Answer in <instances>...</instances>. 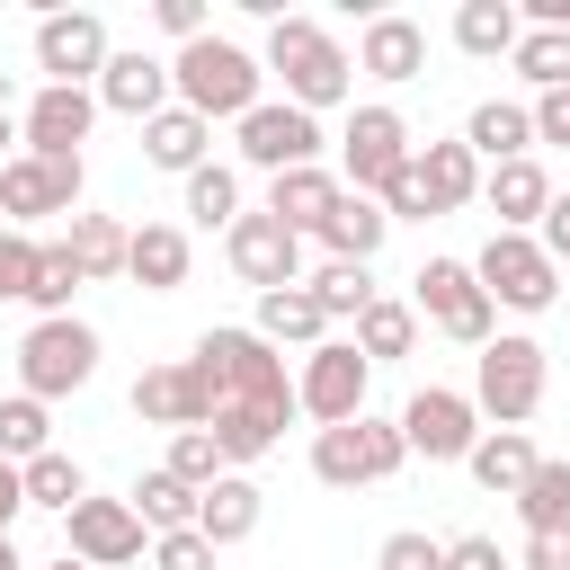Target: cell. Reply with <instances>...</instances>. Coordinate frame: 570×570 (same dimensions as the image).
Here are the masks:
<instances>
[{"label":"cell","mask_w":570,"mask_h":570,"mask_svg":"<svg viewBox=\"0 0 570 570\" xmlns=\"http://www.w3.org/2000/svg\"><path fill=\"white\" fill-rule=\"evenodd\" d=\"M151 18H160L178 45H196V36H205V0H151Z\"/></svg>","instance_id":"cell-51"},{"label":"cell","mask_w":570,"mask_h":570,"mask_svg":"<svg viewBox=\"0 0 570 570\" xmlns=\"http://www.w3.org/2000/svg\"><path fill=\"white\" fill-rule=\"evenodd\" d=\"M151 570H214V543H205L196 525H178V534H151Z\"/></svg>","instance_id":"cell-46"},{"label":"cell","mask_w":570,"mask_h":570,"mask_svg":"<svg viewBox=\"0 0 570 570\" xmlns=\"http://www.w3.org/2000/svg\"><path fill=\"white\" fill-rule=\"evenodd\" d=\"M374 205H383V223H428V214H436V205H428V187H419V169H401Z\"/></svg>","instance_id":"cell-47"},{"label":"cell","mask_w":570,"mask_h":570,"mask_svg":"<svg viewBox=\"0 0 570 570\" xmlns=\"http://www.w3.org/2000/svg\"><path fill=\"white\" fill-rule=\"evenodd\" d=\"M89 125H98V89H36L27 116H18V134H27L36 160H80Z\"/></svg>","instance_id":"cell-15"},{"label":"cell","mask_w":570,"mask_h":570,"mask_svg":"<svg viewBox=\"0 0 570 570\" xmlns=\"http://www.w3.org/2000/svg\"><path fill=\"white\" fill-rule=\"evenodd\" d=\"M0 142H18V116H9V107H0Z\"/></svg>","instance_id":"cell-55"},{"label":"cell","mask_w":570,"mask_h":570,"mask_svg":"<svg viewBox=\"0 0 570 570\" xmlns=\"http://www.w3.org/2000/svg\"><path fill=\"white\" fill-rule=\"evenodd\" d=\"M410 312H419V321H436L454 347H490V338H499V303L472 285V267H463V258H428V267L410 276Z\"/></svg>","instance_id":"cell-4"},{"label":"cell","mask_w":570,"mask_h":570,"mask_svg":"<svg viewBox=\"0 0 570 570\" xmlns=\"http://www.w3.org/2000/svg\"><path fill=\"white\" fill-rule=\"evenodd\" d=\"M356 436H365V472H374V481H392V472L410 463V445H401L392 419H356Z\"/></svg>","instance_id":"cell-45"},{"label":"cell","mask_w":570,"mask_h":570,"mask_svg":"<svg viewBox=\"0 0 570 570\" xmlns=\"http://www.w3.org/2000/svg\"><path fill=\"white\" fill-rule=\"evenodd\" d=\"M196 534L223 552V543H249L258 534V481L249 472H223L214 490H196Z\"/></svg>","instance_id":"cell-22"},{"label":"cell","mask_w":570,"mask_h":570,"mask_svg":"<svg viewBox=\"0 0 570 570\" xmlns=\"http://www.w3.org/2000/svg\"><path fill=\"white\" fill-rule=\"evenodd\" d=\"M525 116H534V142H570V89H543Z\"/></svg>","instance_id":"cell-48"},{"label":"cell","mask_w":570,"mask_h":570,"mask_svg":"<svg viewBox=\"0 0 570 570\" xmlns=\"http://www.w3.org/2000/svg\"><path fill=\"white\" fill-rule=\"evenodd\" d=\"M36 249H45V240H27V232L0 223V303H9V294L27 303V285H36Z\"/></svg>","instance_id":"cell-44"},{"label":"cell","mask_w":570,"mask_h":570,"mask_svg":"<svg viewBox=\"0 0 570 570\" xmlns=\"http://www.w3.org/2000/svg\"><path fill=\"white\" fill-rule=\"evenodd\" d=\"M223 258H232V267H240V285H258V294L303 285V240H294L276 214H240V223L223 232Z\"/></svg>","instance_id":"cell-14"},{"label":"cell","mask_w":570,"mask_h":570,"mask_svg":"<svg viewBox=\"0 0 570 570\" xmlns=\"http://www.w3.org/2000/svg\"><path fill=\"white\" fill-rule=\"evenodd\" d=\"M18 490H27V508H62V517L89 499V481H80L71 454H36V463H18Z\"/></svg>","instance_id":"cell-36"},{"label":"cell","mask_w":570,"mask_h":570,"mask_svg":"<svg viewBox=\"0 0 570 570\" xmlns=\"http://www.w3.org/2000/svg\"><path fill=\"white\" fill-rule=\"evenodd\" d=\"M187 214H196L205 232H232V223H240V178H232L223 160L187 169Z\"/></svg>","instance_id":"cell-38"},{"label":"cell","mask_w":570,"mask_h":570,"mask_svg":"<svg viewBox=\"0 0 570 570\" xmlns=\"http://www.w3.org/2000/svg\"><path fill=\"white\" fill-rule=\"evenodd\" d=\"M0 214H9V232L45 223V214H80V160H36V151L0 160Z\"/></svg>","instance_id":"cell-13"},{"label":"cell","mask_w":570,"mask_h":570,"mask_svg":"<svg viewBox=\"0 0 570 570\" xmlns=\"http://www.w3.org/2000/svg\"><path fill=\"white\" fill-rule=\"evenodd\" d=\"M134 419H151V428H205V392L187 383V365H142L134 374Z\"/></svg>","instance_id":"cell-21"},{"label":"cell","mask_w":570,"mask_h":570,"mask_svg":"<svg viewBox=\"0 0 570 570\" xmlns=\"http://www.w3.org/2000/svg\"><path fill=\"white\" fill-rule=\"evenodd\" d=\"M267 71L285 80V107H303V116L338 107V98H347V80H356L347 45H338L321 18H267Z\"/></svg>","instance_id":"cell-2"},{"label":"cell","mask_w":570,"mask_h":570,"mask_svg":"<svg viewBox=\"0 0 570 570\" xmlns=\"http://www.w3.org/2000/svg\"><path fill=\"white\" fill-rule=\"evenodd\" d=\"M356 71H374V80H419L428 71V27L419 18H365V36H356Z\"/></svg>","instance_id":"cell-17"},{"label":"cell","mask_w":570,"mask_h":570,"mask_svg":"<svg viewBox=\"0 0 570 570\" xmlns=\"http://www.w3.org/2000/svg\"><path fill=\"white\" fill-rule=\"evenodd\" d=\"M258 80H267V71H258L232 36H196V45H178V62H169L178 107H187V116H205V125H214V116H232V125H240V116L258 107Z\"/></svg>","instance_id":"cell-3"},{"label":"cell","mask_w":570,"mask_h":570,"mask_svg":"<svg viewBox=\"0 0 570 570\" xmlns=\"http://www.w3.org/2000/svg\"><path fill=\"white\" fill-rule=\"evenodd\" d=\"M534 240H543V258H552V267H570V196H552V205H543Z\"/></svg>","instance_id":"cell-50"},{"label":"cell","mask_w":570,"mask_h":570,"mask_svg":"<svg viewBox=\"0 0 570 570\" xmlns=\"http://www.w3.org/2000/svg\"><path fill=\"white\" fill-rule=\"evenodd\" d=\"M303 294H312V312H321V321H356V312L374 303V276H365V267H347V258H330V267H312V276H303Z\"/></svg>","instance_id":"cell-35"},{"label":"cell","mask_w":570,"mask_h":570,"mask_svg":"<svg viewBox=\"0 0 570 570\" xmlns=\"http://www.w3.org/2000/svg\"><path fill=\"white\" fill-rule=\"evenodd\" d=\"M517 36H525V18H517L508 0H463V9H454V45L481 53V62H490V53H517Z\"/></svg>","instance_id":"cell-31"},{"label":"cell","mask_w":570,"mask_h":570,"mask_svg":"<svg viewBox=\"0 0 570 570\" xmlns=\"http://www.w3.org/2000/svg\"><path fill=\"white\" fill-rule=\"evenodd\" d=\"M36 454H53V419H45V401L9 392L0 401V463H36Z\"/></svg>","instance_id":"cell-37"},{"label":"cell","mask_w":570,"mask_h":570,"mask_svg":"<svg viewBox=\"0 0 570 570\" xmlns=\"http://www.w3.org/2000/svg\"><path fill=\"white\" fill-rule=\"evenodd\" d=\"M62 249H71V267H80L89 285H107V276H125V223H116V214H71V232H62Z\"/></svg>","instance_id":"cell-30"},{"label":"cell","mask_w":570,"mask_h":570,"mask_svg":"<svg viewBox=\"0 0 570 570\" xmlns=\"http://www.w3.org/2000/svg\"><path fill=\"white\" fill-rule=\"evenodd\" d=\"M543 347L534 338H490L481 347V365H472V410L481 419H499V428H525L534 410H543Z\"/></svg>","instance_id":"cell-7"},{"label":"cell","mask_w":570,"mask_h":570,"mask_svg":"<svg viewBox=\"0 0 570 570\" xmlns=\"http://www.w3.org/2000/svg\"><path fill=\"white\" fill-rule=\"evenodd\" d=\"M187 383L205 392V428H214L223 410L258 419L267 436L294 419V383H285V356H276L258 330H205V338H196V356H187Z\"/></svg>","instance_id":"cell-1"},{"label":"cell","mask_w":570,"mask_h":570,"mask_svg":"<svg viewBox=\"0 0 570 570\" xmlns=\"http://www.w3.org/2000/svg\"><path fill=\"white\" fill-rule=\"evenodd\" d=\"M445 570H508V552H499L490 534H454V543H445Z\"/></svg>","instance_id":"cell-49"},{"label":"cell","mask_w":570,"mask_h":570,"mask_svg":"<svg viewBox=\"0 0 570 570\" xmlns=\"http://www.w3.org/2000/svg\"><path fill=\"white\" fill-rule=\"evenodd\" d=\"M410 125L392 116V107H356L347 116V134H338V187H356V196H383L401 169H410Z\"/></svg>","instance_id":"cell-8"},{"label":"cell","mask_w":570,"mask_h":570,"mask_svg":"<svg viewBox=\"0 0 570 570\" xmlns=\"http://www.w3.org/2000/svg\"><path fill=\"white\" fill-rule=\"evenodd\" d=\"M18 508H27V490H18V463H0V534L18 525Z\"/></svg>","instance_id":"cell-53"},{"label":"cell","mask_w":570,"mask_h":570,"mask_svg":"<svg viewBox=\"0 0 570 570\" xmlns=\"http://www.w3.org/2000/svg\"><path fill=\"white\" fill-rule=\"evenodd\" d=\"M472 285L490 303H508V312H552L561 303V267L543 258L534 232H490V249L472 258Z\"/></svg>","instance_id":"cell-6"},{"label":"cell","mask_w":570,"mask_h":570,"mask_svg":"<svg viewBox=\"0 0 570 570\" xmlns=\"http://www.w3.org/2000/svg\"><path fill=\"white\" fill-rule=\"evenodd\" d=\"M267 347H321L330 338V321L312 312V294L303 285H276V294H258V321H249Z\"/></svg>","instance_id":"cell-29"},{"label":"cell","mask_w":570,"mask_h":570,"mask_svg":"<svg viewBox=\"0 0 570 570\" xmlns=\"http://www.w3.org/2000/svg\"><path fill=\"white\" fill-rule=\"evenodd\" d=\"M392 428H401V445L428 454V463H463V454L481 445V410H472V392H445V383L410 392V410H401Z\"/></svg>","instance_id":"cell-11"},{"label":"cell","mask_w":570,"mask_h":570,"mask_svg":"<svg viewBox=\"0 0 570 570\" xmlns=\"http://www.w3.org/2000/svg\"><path fill=\"white\" fill-rule=\"evenodd\" d=\"M36 71L45 89H89L107 71V18L98 9H53L36 18Z\"/></svg>","instance_id":"cell-10"},{"label":"cell","mask_w":570,"mask_h":570,"mask_svg":"<svg viewBox=\"0 0 570 570\" xmlns=\"http://www.w3.org/2000/svg\"><path fill=\"white\" fill-rule=\"evenodd\" d=\"M125 276H134L142 294L187 285V232H178V223H142V232H125Z\"/></svg>","instance_id":"cell-25"},{"label":"cell","mask_w":570,"mask_h":570,"mask_svg":"<svg viewBox=\"0 0 570 570\" xmlns=\"http://www.w3.org/2000/svg\"><path fill=\"white\" fill-rule=\"evenodd\" d=\"M517 517L525 534H570V463H534L517 490Z\"/></svg>","instance_id":"cell-34"},{"label":"cell","mask_w":570,"mask_h":570,"mask_svg":"<svg viewBox=\"0 0 570 570\" xmlns=\"http://www.w3.org/2000/svg\"><path fill=\"white\" fill-rule=\"evenodd\" d=\"M240 160L249 169H312L321 160V116H303V107H285V98H258L249 116H240Z\"/></svg>","instance_id":"cell-12"},{"label":"cell","mask_w":570,"mask_h":570,"mask_svg":"<svg viewBox=\"0 0 570 570\" xmlns=\"http://www.w3.org/2000/svg\"><path fill=\"white\" fill-rule=\"evenodd\" d=\"M481 196H490L499 232H525V223H543V205H552V178H543V160L525 151V160H499V169L481 178Z\"/></svg>","instance_id":"cell-20"},{"label":"cell","mask_w":570,"mask_h":570,"mask_svg":"<svg viewBox=\"0 0 570 570\" xmlns=\"http://www.w3.org/2000/svg\"><path fill=\"white\" fill-rule=\"evenodd\" d=\"M374 570H445V543H436V534H419V525H401V534H383Z\"/></svg>","instance_id":"cell-43"},{"label":"cell","mask_w":570,"mask_h":570,"mask_svg":"<svg viewBox=\"0 0 570 570\" xmlns=\"http://www.w3.org/2000/svg\"><path fill=\"white\" fill-rule=\"evenodd\" d=\"M365 374L374 365L356 356V338H321L294 374V410L321 419V428H347V419H365Z\"/></svg>","instance_id":"cell-9"},{"label":"cell","mask_w":570,"mask_h":570,"mask_svg":"<svg viewBox=\"0 0 570 570\" xmlns=\"http://www.w3.org/2000/svg\"><path fill=\"white\" fill-rule=\"evenodd\" d=\"M98 374V330L89 321H36L27 338H18V392L27 401H62V392H80Z\"/></svg>","instance_id":"cell-5"},{"label":"cell","mask_w":570,"mask_h":570,"mask_svg":"<svg viewBox=\"0 0 570 570\" xmlns=\"http://www.w3.org/2000/svg\"><path fill=\"white\" fill-rule=\"evenodd\" d=\"M160 472H178L187 490H214V481H223V454H214V436H205V428H178V436H169V463H160Z\"/></svg>","instance_id":"cell-42"},{"label":"cell","mask_w":570,"mask_h":570,"mask_svg":"<svg viewBox=\"0 0 570 570\" xmlns=\"http://www.w3.org/2000/svg\"><path fill=\"white\" fill-rule=\"evenodd\" d=\"M80 285H89V276L71 267V249H62V240H45V249H36V285H27V303H36V321H62Z\"/></svg>","instance_id":"cell-39"},{"label":"cell","mask_w":570,"mask_h":570,"mask_svg":"<svg viewBox=\"0 0 570 570\" xmlns=\"http://www.w3.org/2000/svg\"><path fill=\"white\" fill-rule=\"evenodd\" d=\"M410 169H419V187H428V205H436V214H454V205H472V196H481V160H472L463 142H419V151H410Z\"/></svg>","instance_id":"cell-26"},{"label":"cell","mask_w":570,"mask_h":570,"mask_svg":"<svg viewBox=\"0 0 570 570\" xmlns=\"http://www.w3.org/2000/svg\"><path fill=\"white\" fill-rule=\"evenodd\" d=\"M330 205H338V169H321V160H312V169H276V178H267V214H276L294 240H312V232L330 223Z\"/></svg>","instance_id":"cell-19"},{"label":"cell","mask_w":570,"mask_h":570,"mask_svg":"<svg viewBox=\"0 0 570 570\" xmlns=\"http://www.w3.org/2000/svg\"><path fill=\"white\" fill-rule=\"evenodd\" d=\"M53 570H89V561H71V552H62V561H53Z\"/></svg>","instance_id":"cell-56"},{"label":"cell","mask_w":570,"mask_h":570,"mask_svg":"<svg viewBox=\"0 0 570 570\" xmlns=\"http://www.w3.org/2000/svg\"><path fill=\"white\" fill-rule=\"evenodd\" d=\"M205 142H214V125L187 116V107H160V116L142 125V160H151V169H178V178L205 169Z\"/></svg>","instance_id":"cell-28"},{"label":"cell","mask_w":570,"mask_h":570,"mask_svg":"<svg viewBox=\"0 0 570 570\" xmlns=\"http://www.w3.org/2000/svg\"><path fill=\"white\" fill-rule=\"evenodd\" d=\"M312 472H321L330 490H356V481H374V472H365V436H356V419L312 436Z\"/></svg>","instance_id":"cell-40"},{"label":"cell","mask_w":570,"mask_h":570,"mask_svg":"<svg viewBox=\"0 0 570 570\" xmlns=\"http://www.w3.org/2000/svg\"><path fill=\"white\" fill-rule=\"evenodd\" d=\"M62 525H71V561H89V570H125V561H142V517H134L125 499H80Z\"/></svg>","instance_id":"cell-16"},{"label":"cell","mask_w":570,"mask_h":570,"mask_svg":"<svg viewBox=\"0 0 570 570\" xmlns=\"http://www.w3.org/2000/svg\"><path fill=\"white\" fill-rule=\"evenodd\" d=\"M98 107L151 125V116L169 107V62H151V53H107V71H98Z\"/></svg>","instance_id":"cell-18"},{"label":"cell","mask_w":570,"mask_h":570,"mask_svg":"<svg viewBox=\"0 0 570 570\" xmlns=\"http://www.w3.org/2000/svg\"><path fill=\"white\" fill-rule=\"evenodd\" d=\"M383 232H392V223H383V205H374V196H356V187H338V205H330V223H321L312 240H321L330 258H347V267H365V258L383 249Z\"/></svg>","instance_id":"cell-24"},{"label":"cell","mask_w":570,"mask_h":570,"mask_svg":"<svg viewBox=\"0 0 570 570\" xmlns=\"http://www.w3.org/2000/svg\"><path fill=\"white\" fill-rule=\"evenodd\" d=\"M125 508L142 517V534H178V525H196V490H187L178 472H142Z\"/></svg>","instance_id":"cell-33"},{"label":"cell","mask_w":570,"mask_h":570,"mask_svg":"<svg viewBox=\"0 0 570 570\" xmlns=\"http://www.w3.org/2000/svg\"><path fill=\"white\" fill-rule=\"evenodd\" d=\"M525 570H570V534H525Z\"/></svg>","instance_id":"cell-52"},{"label":"cell","mask_w":570,"mask_h":570,"mask_svg":"<svg viewBox=\"0 0 570 570\" xmlns=\"http://www.w3.org/2000/svg\"><path fill=\"white\" fill-rule=\"evenodd\" d=\"M463 151L490 160V169H499V160H525V151H534V116H525L517 98H481L472 125H463Z\"/></svg>","instance_id":"cell-23"},{"label":"cell","mask_w":570,"mask_h":570,"mask_svg":"<svg viewBox=\"0 0 570 570\" xmlns=\"http://www.w3.org/2000/svg\"><path fill=\"white\" fill-rule=\"evenodd\" d=\"M0 570H27V561H18V543H9V534H0Z\"/></svg>","instance_id":"cell-54"},{"label":"cell","mask_w":570,"mask_h":570,"mask_svg":"<svg viewBox=\"0 0 570 570\" xmlns=\"http://www.w3.org/2000/svg\"><path fill=\"white\" fill-rule=\"evenodd\" d=\"M517 71H525L534 89H570V36L525 27V36H517Z\"/></svg>","instance_id":"cell-41"},{"label":"cell","mask_w":570,"mask_h":570,"mask_svg":"<svg viewBox=\"0 0 570 570\" xmlns=\"http://www.w3.org/2000/svg\"><path fill=\"white\" fill-rule=\"evenodd\" d=\"M410 347H419V312L374 294V303L356 312V356H365V365H383V356H410Z\"/></svg>","instance_id":"cell-32"},{"label":"cell","mask_w":570,"mask_h":570,"mask_svg":"<svg viewBox=\"0 0 570 570\" xmlns=\"http://www.w3.org/2000/svg\"><path fill=\"white\" fill-rule=\"evenodd\" d=\"M463 463H472V481H481L490 499H517V490H525V472H534L543 454L525 445V428H481V445H472Z\"/></svg>","instance_id":"cell-27"}]
</instances>
